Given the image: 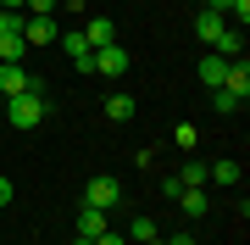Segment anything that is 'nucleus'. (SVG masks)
<instances>
[{
  "mask_svg": "<svg viewBox=\"0 0 250 245\" xmlns=\"http://www.w3.org/2000/svg\"><path fill=\"white\" fill-rule=\"evenodd\" d=\"M223 28H228V17H217V11H200V17H195V34L206 39V45H217V39H223Z\"/></svg>",
  "mask_w": 250,
  "mask_h": 245,
  "instance_id": "f8f14e48",
  "label": "nucleus"
},
{
  "mask_svg": "<svg viewBox=\"0 0 250 245\" xmlns=\"http://www.w3.org/2000/svg\"><path fill=\"white\" fill-rule=\"evenodd\" d=\"M28 11H34V17H50V11H56V0H28Z\"/></svg>",
  "mask_w": 250,
  "mask_h": 245,
  "instance_id": "5701e85b",
  "label": "nucleus"
},
{
  "mask_svg": "<svg viewBox=\"0 0 250 245\" xmlns=\"http://www.w3.org/2000/svg\"><path fill=\"white\" fill-rule=\"evenodd\" d=\"M211 50L223 56V62H239V56H245V34H239V28H223V39H217Z\"/></svg>",
  "mask_w": 250,
  "mask_h": 245,
  "instance_id": "ddd939ff",
  "label": "nucleus"
},
{
  "mask_svg": "<svg viewBox=\"0 0 250 245\" xmlns=\"http://www.w3.org/2000/svg\"><path fill=\"white\" fill-rule=\"evenodd\" d=\"M83 39H89V50H100V45H111V39H117V28H111V17H89V22H83Z\"/></svg>",
  "mask_w": 250,
  "mask_h": 245,
  "instance_id": "9b49d317",
  "label": "nucleus"
},
{
  "mask_svg": "<svg viewBox=\"0 0 250 245\" xmlns=\"http://www.w3.org/2000/svg\"><path fill=\"white\" fill-rule=\"evenodd\" d=\"M0 106H6V95H0Z\"/></svg>",
  "mask_w": 250,
  "mask_h": 245,
  "instance_id": "c85d7f7f",
  "label": "nucleus"
},
{
  "mask_svg": "<svg viewBox=\"0 0 250 245\" xmlns=\"http://www.w3.org/2000/svg\"><path fill=\"white\" fill-rule=\"evenodd\" d=\"M56 39H62V50L72 56V67H78V73H89V39H83V34H56Z\"/></svg>",
  "mask_w": 250,
  "mask_h": 245,
  "instance_id": "6e6552de",
  "label": "nucleus"
},
{
  "mask_svg": "<svg viewBox=\"0 0 250 245\" xmlns=\"http://www.w3.org/2000/svg\"><path fill=\"white\" fill-rule=\"evenodd\" d=\"M223 89H228V95H239V100H250V62H245V56H239V62H228Z\"/></svg>",
  "mask_w": 250,
  "mask_h": 245,
  "instance_id": "423d86ee",
  "label": "nucleus"
},
{
  "mask_svg": "<svg viewBox=\"0 0 250 245\" xmlns=\"http://www.w3.org/2000/svg\"><path fill=\"white\" fill-rule=\"evenodd\" d=\"M22 39L28 45H50L56 39V17H22Z\"/></svg>",
  "mask_w": 250,
  "mask_h": 245,
  "instance_id": "1a4fd4ad",
  "label": "nucleus"
},
{
  "mask_svg": "<svg viewBox=\"0 0 250 245\" xmlns=\"http://www.w3.org/2000/svg\"><path fill=\"white\" fill-rule=\"evenodd\" d=\"M206 11H217V17H239V28L250 22V0H206Z\"/></svg>",
  "mask_w": 250,
  "mask_h": 245,
  "instance_id": "2eb2a0df",
  "label": "nucleus"
},
{
  "mask_svg": "<svg viewBox=\"0 0 250 245\" xmlns=\"http://www.w3.org/2000/svg\"><path fill=\"white\" fill-rule=\"evenodd\" d=\"M117 200H123V184H117V178H89V184H83V206L111 212Z\"/></svg>",
  "mask_w": 250,
  "mask_h": 245,
  "instance_id": "20e7f679",
  "label": "nucleus"
},
{
  "mask_svg": "<svg viewBox=\"0 0 250 245\" xmlns=\"http://www.w3.org/2000/svg\"><path fill=\"white\" fill-rule=\"evenodd\" d=\"M145 245H167V240H161V234H156V240H145Z\"/></svg>",
  "mask_w": 250,
  "mask_h": 245,
  "instance_id": "bb28decb",
  "label": "nucleus"
},
{
  "mask_svg": "<svg viewBox=\"0 0 250 245\" xmlns=\"http://www.w3.org/2000/svg\"><path fill=\"white\" fill-rule=\"evenodd\" d=\"M211 106L223 111V117H233V111H239L245 100H239V95H228V89H211Z\"/></svg>",
  "mask_w": 250,
  "mask_h": 245,
  "instance_id": "aec40b11",
  "label": "nucleus"
},
{
  "mask_svg": "<svg viewBox=\"0 0 250 245\" xmlns=\"http://www.w3.org/2000/svg\"><path fill=\"white\" fill-rule=\"evenodd\" d=\"M11 200H17V184H11V178H6V173H0V212H6V206H11Z\"/></svg>",
  "mask_w": 250,
  "mask_h": 245,
  "instance_id": "4be33fe9",
  "label": "nucleus"
},
{
  "mask_svg": "<svg viewBox=\"0 0 250 245\" xmlns=\"http://www.w3.org/2000/svg\"><path fill=\"white\" fill-rule=\"evenodd\" d=\"M145 240H156V223H150V218L139 212V218L128 223V245H145Z\"/></svg>",
  "mask_w": 250,
  "mask_h": 245,
  "instance_id": "6ab92c4d",
  "label": "nucleus"
},
{
  "mask_svg": "<svg viewBox=\"0 0 250 245\" xmlns=\"http://www.w3.org/2000/svg\"><path fill=\"white\" fill-rule=\"evenodd\" d=\"M89 73H100V78H123V73H128V50L117 45V39H111V45H100V50L89 56Z\"/></svg>",
  "mask_w": 250,
  "mask_h": 245,
  "instance_id": "7ed1b4c3",
  "label": "nucleus"
},
{
  "mask_svg": "<svg viewBox=\"0 0 250 245\" xmlns=\"http://www.w3.org/2000/svg\"><path fill=\"white\" fill-rule=\"evenodd\" d=\"M106 117L111 123H128V117H134V95H106Z\"/></svg>",
  "mask_w": 250,
  "mask_h": 245,
  "instance_id": "f3484780",
  "label": "nucleus"
},
{
  "mask_svg": "<svg viewBox=\"0 0 250 245\" xmlns=\"http://www.w3.org/2000/svg\"><path fill=\"white\" fill-rule=\"evenodd\" d=\"M72 245H95V240H72Z\"/></svg>",
  "mask_w": 250,
  "mask_h": 245,
  "instance_id": "cd10ccee",
  "label": "nucleus"
},
{
  "mask_svg": "<svg viewBox=\"0 0 250 245\" xmlns=\"http://www.w3.org/2000/svg\"><path fill=\"white\" fill-rule=\"evenodd\" d=\"M34 84H39V78H28L22 62H0V95H6V100L22 95V89H34Z\"/></svg>",
  "mask_w": 250,
  "mask_h": 245,
  "instance_id": "39448f33",
  "label": "nucleus"
},
{
  "mask_svg": "<svg viewBox=\"0 0 250 245\" xmlns=\"http://www.w3.org/2000/svg\"><path fill=\"white\" fill-rule=\"evenodd\" d=\"M223 73H228V62H223V56H200V67H195V78L206 84V89H223Z\"/></svg>",
  "mask_w": 250,
  "mask_h": 245,
  "instance_id": "0eeeda50",
  "label": "nucleus"
},
{
  "mask_svg": "<svg viewBox=\"0 0 250 245\" xmlns=\"http://www.w3.org/2000/svg\"><path fill=\"white\" fill-rule=\"evenodd\" d=\"M6 117L17 123V128H39V123H45V84L11 95V100H6Z\"/></svg>",
  "mask_w": 250,
  "mask_h": 245,
  "instance_id": "f257e3e1",
  "label": "nucleus"
},
{
  "mask_svg": "<svg viewBox=\"0 0 250 245\" xmlns=\"http://www.w3.org/2000/svg\"><path fill=\"white\" fill-rule=\"evenodd\" d=\"M95 245H128V234H117V228H106V234H100Z\"/></svg>",
  "mask_w": 250,
  "mask_h": 245,
  "instance_id": "b1692460",
  "label": "nucleus"
},
{
  "mask_svg": "<svg viewBox=\"0 0 250 245\" xmlns=\"http://www.w3.org/2000/svg\"><path fill=\"white\" fill-rule=\"evenodd\" d=\"M178 206L189 212V218H206V212H211V200H206V190H178Z\"/></svg>",
  "mask_w": 250,
  "mask_h": 245,
  "instance_id": "dca6fc26",
  "label": "nucleus"
},
{
  "mask_svg": "<svg viewBox=\"0 0 250 245\" xmlns=\"http://www.w3.org/2000/svg\"><path fill=\"white\" fill-rule=\"evenodd\" d=\"M206 184H239V162L223 156V162H206Z\"/></svg>",
  "mask_w": 250,
  "mask_h": 245,
  "instance_id": "4468645a",
  "label": "nucleus"
},
{
  "mask_svg": "<svg viewBox=\"0 0 250 245\" xmlns=\"http://www.w3.org/2000/svg\"><path fill=\"white\" fill-rule=\"evenodd\" d=\"M195 123H178V128H172V145H178V151H195Z\"/></svg>",
  "mask_w": 250,
  "mask_h": 245,
  "instance_id": "412c9836",
  "label": "nucleus"
},
{
  "mask_svg": "<svg viewBox=\"0 0 250 245\" xmlns=\"http://www.w3.org/2000/svg\"><path fill=\"white\" fill-rule=\"evenodd\" d=\"M28 6V0H0V11H22Z\"/></svg>",
  "mask_w": 250,
  "mask_h": 245,
  "instance_id": "393cba45",
  "label": "nucleus"
},
{
  "mask_svg": "<svg viewBox=\"0 0 250 245\" xmlns=\"http://www.w3.org/2000/svg\"><path fill=\"white\" fill-rule=\"evenodd\" d=\"M28 39H22V17L17 11H0V62H22Z\"/></svg>",
  "mask_w": 250,
  "mask_h": 245,
  "instance_id": "f03ea898",
  "label": "nucleus"
},
{
  "mask_svg": "<svg viewBox=\"0 0 250 245\" xmlns=\"http://www.w3.org/2000/svg\"><path fill=\"white\" fill-rule=\"evenodd\" d=\"M178 184H184V190H206V162H189V167H178Z\"/></svg>",
  "mask_w": 250,
  "mask_h": 245,
  "instance_id": "a211bd4d",
  "label": "nucleus"
},
{
  "mask_svg": "<svg viewBox=\"0 0 250 245\" xmlns=\"http://www.w3.org/2000/svg\"><path fill=\"white\" fill-rule=\"evenodd\" d=\"M167 245H195V234H172V240H167Z\"/></svg>",
  "mask_w": 250,
  "mask_h": 245,
  "instance_id": "a878e982",
  "label": "nucleus"
},
{
  "mask_svg": "<svg viewBox=\"0 0 250 245\" xmlns=\"http://www.w3.org/2000/svg\"><path fill=\"white\" fill-rule=\"evenodd\" d=\"M100 234H106V212H100V206H83L78 212V240H100Z\"/></svg>",
  "mask_w": 250,
  "mask_h": 245,
  "instance_id": "9d476101",
  "label": "nucleus"
}]
</instances>
